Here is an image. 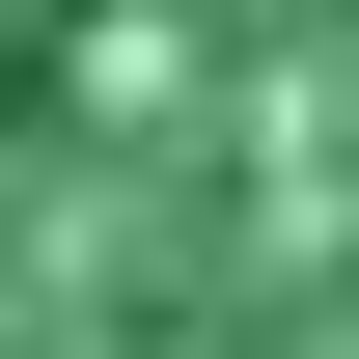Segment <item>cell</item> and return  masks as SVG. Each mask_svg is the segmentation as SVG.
Listing matches in <instances>:
<instances>
[{
    "mask_svg": "<svg viewBox=\"0 0 359 359\" xmlns=\"http://www.w3.org/2000/svg\"><path fill=\"white\" fill-rule=\"evenodd\" d=\"M0 359H359V0H0Z\"/></svg>",
    "mask_w": 359,
    "mask_h": 359,
    "instance_id": "1",
    "label": "cell"
}]
</instances>
